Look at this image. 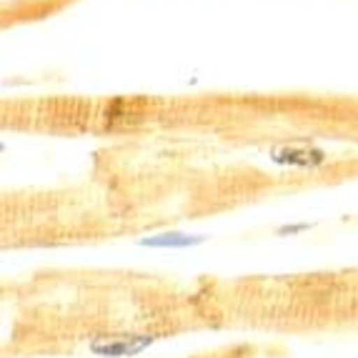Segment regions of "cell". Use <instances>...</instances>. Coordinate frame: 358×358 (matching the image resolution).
Listing matches in <instances>:
<instances>
[{"label": "cell", "mask_w": 358, "mask_h": 358, "mask_svg": "<svg viewBox=\"0 0 358 358\" xmlns=\"http://www.w3.org/2000/svg\"><path fill=\"white\" fill-rule=\"evenodd\" d=\"M0 150H3V143H0Z\"/></svg>", "instance_id": "277c9868"}, {"label": "cell", "mask_w": 358, "mask_h": 358, "mask_svg": "<svg viewBox=\"0 0 358 358\" xmlns=\"http://www.w3.org/2000/svg\"><path fill=\"white\" fill-rule=\"evenodd\" d=\"M153 343L150 336L120 334V336H96L90 341V351L101 358H131Z\"/></svg>", "instance_id": "6da1fadb"}, {"label": "cell", "mask_w": 358, "mask_h": 358, "mask_svg": "<svg viewBox=\"0 0 358 358\" xmlns=\"http://www.w3.org/2000/svg\"><path fill=\"white\" fill-rule=\"evenodd\" d=\"M201 243H206V236H185V233H161L141 241V245H148V248H193Z\"/></svg>", "instance_id": "7a4b0ae2"}, {"label": "cell", "mask_w": 358, "mask_h": 358, "mask_svg": "<svg viewBox=\"0 0 358 358\" xmlns=\"http://www.w3.org/2000/svg\"><path fill=\"white\" fill-rule=\"evenodd\" d=\"M303 231H308V223H299V226H283V228H278V236H293V233H303Z\"/></svg>", "instance_id": "3957f363"}]
</instances>
